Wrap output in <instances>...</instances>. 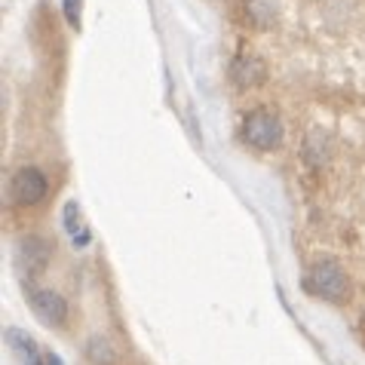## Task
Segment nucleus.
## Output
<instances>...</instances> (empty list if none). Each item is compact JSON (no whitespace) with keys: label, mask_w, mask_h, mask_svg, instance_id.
<instances>
[{"label":"nucleus","mask_w":365,"mask_h":365,"mask_svg":"<svg viewBox=\"0 0 365 365\" xmlns=\"http://www.w3.org/2000/svg\"><path fill=\"white\" fill-rule=\"evenodd\" d=\"M304 289L329 304H341L350 298V279L334 258H317L304 277Z\"/></svg>","instance_id":"1"},{"label":"nucleus","mask_w":365,"mask_h":365,"mask_svg":"<svg viewBox=\"0 0 365 365\" xmlns=\"http://www.w3.org/2000/svg\"><path fill=\"white\" fill-rule=\"evenodd\" d=\"M240 135H242V145H249L252 150H273L282 141V123L273 110L255 108L242 117Z\"/></svg>","instance_id":"2"},{"label":"nucleus","mask_w":365,"mask_h":365,"mask_svg":"<svg viewBox=\"0 0 365 365\" xmlns=\"http://www.w3.org/2000/svg\"><path fill=\"white\" fill-rule=\"evenodd\" d=\"M49 194V178L43 169L37 166H25L19 169L13 181H9V197L19 206H37V202H43Z\"/></svg>","instance_id":"3"},{"label":"nucleus","mask_w":365,"mask_h":365,"mask_svg":"<svg viewBox=\"0 0 365 365\" xmlns=\"http://www.w3.org/2000/svg\"><path fill=\"white\" fill-rule=\"evenodd\" d=\"M28 301H31L34 313L49 326H65L68 319V301L62 295H56V292H46V289H28Z\"/></svg>","instance_id":"4"},{"label":"nucleus","mask_w":365,"mask_h":365,"mask_svg":"<svg viewBox=\"0 0 365 365\" xmlns=\"http://www.w3.org/2000/svg\"><path fill=\"white\" fill-rule=\"evenodd\" d=\"M46 261H49V242L43 237H25L22 246H19V264H22L25 277L28 279L37 277L46 267Z\"/></svg>","instance_id":"5"},{"label":"nucleus","mask_w":365,"mask_h":365,"mask_svg":"<svg viewBox=\"0 0 365 365\" xmlns=\"http://www.w3.org/2000/svg\"><path fill=\"white\" fill-rule=\"evenodd\" d=\"M230 80L240 89H249L264 80V65L252 56H240V58H233V65H230Z\"/></svg>","instance_id":"6"},{"label":"nucleus","mask_w":365,"mask_h":365,"mask_svg":"<svg viewBox=\"0 0 365 365\" xmlns=\"http://www.w3.org/2000/svg\"><path fill=\"white\" fill-rule=\"evenodd\" d=\"M6 338H9V344H13L16 356L22 359V365H43V356H40L34 338H28L25 331H16V329H9Z\"/></svg>","instance_id":"7"},{"label":"nucleus","mask_w":365,"mask_h":365,"mask_svg":"<svg viewBox=\"0 0 365 365\" xmlns=\"http://www.w3.org/2000/svg\"><path fill=\"white\" fill-rule=\"evenodd\" d=\"M65 230H68V237H71V242H74L77 249H83L89 242V230L83 225V218H80V206H77V202H68V206H65Z\"/></svg>","instance_id":"8"},{"label":"nucleus","mask_w":365,"mask_h":365,"mask_svg":"<svg viewBox=\"0 0 365 365\" xmlns=\"http://www.w3.org/2000/svg\"><path fill=\"white\" fill-rule=\"evenodd\" d=\"M62 13H65V22L80 31V25H83V0H62Z\"/></svg>","instance_id":"9"},{"label":"nucleus","mask_w":365,"mask_h":365,"mask_svg":"<svg viewBox=\"0 0 365 365\" xmlns=\"http://www.w3.org/2000/svg\"><path fill=\"white\" fill-rule=\"evenodd\" d=\"M46 365H62V359H58L56 353H49V356H46Z\"/></svg>","instance_id":"10"}]
</instances>
